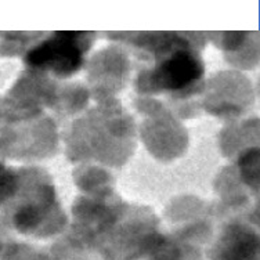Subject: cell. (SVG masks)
Returning a JSON list of instances; mask_svg holds the SVG:
<instances>
[{"mask_svg":"<svg viewBox=\"0 0 260 260\" xmlns=\"http://www.w3.org/2000/svg\"><path fill=\"white\" fill-rule=\"evenodd\" d=\"M79 34L60 32L45 40L28 53L26 62L40 68H47L57 75H71L82 64Z\"/></svg>","mask_w":260,"mask_h":260,"instance_id":"cell-1","label":"cell"},{"mask_svg":"<svg viewBox=\"0 0 260 260\" xmlns=\"http://www.w3.org/2000/svg\"><path fill=\"white\" fill-rule=\"evenodd\" d=\"M204 74V67L194 54L179 50L166 58L154 72L155 85L164 89L177 90L191 85Z\"/></svg>","mask_w":260,"mask_h":260,"instance_id":"cell-2","label":"cell"}]
</instances>
